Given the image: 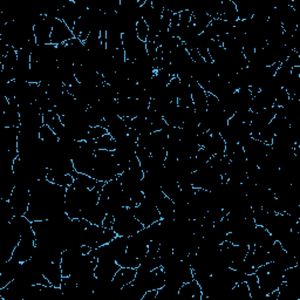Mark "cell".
Here are the masks:
<instances>
[{"label": "cell", "instance_id": "obj_3", "mask_svg": "<svg viewBox=\"0 0 300 300\" xmlns=\"http://www.w3.org/2000/svg\"><path fill=\"white\" fill-rule=\"evenodd\" d=\"M122 42H123L126 60L135 61L147 54L146 42L138 39L136 34V27L129 29V31L122 34Z\"/></svg>", "mask_w": 300, "mask_h": 300}, {"label": "cell", "instance_id": "obj_15", "mask_svg": "<svg viewBox=\"0 0 300 300\" xmlns=\"http://www.w3.org/2000/svg\"><path fill=\"white\" fill-rule=\"evenodd\" d=\"M21 264L23 263H20V261L13 258L5 261L3 271L0 272V289L7 286L12 280H14L15 278L18 277L21 269Z\"/></svg>", "mask_w": 300, "mask_h": 300}, {"label": "cell", "instance_id": "obj_23", "mask_svg": "<svg viewBox=\"0 0 300 300\" xmlns=\"http://www.w3.org/2000/svg\"><path fill=\"white\" fill-rule=\"evenodd\" d=\"M226 143L223 140L222 135L219 133L211 134L209 141L203 147L209 151L211 155H225Z\"/></svg>", "mask_w": 300, "mask_h": 300}, {"label": "cell", "instance_id": "obj_16", "mask_svg": "<svg viewBox=\"0 0 300 300\" xmlns=\"http://www.w3.org/2000/svg\"><path fill=\"white\" fill-rule=\"evenodd\" d=\"M105 122H107V130L108 134L112 135L113 138L115 141L120 140V138L125 137L128 135L129 128L126 126L125 120L120 117L119 115L112 116L109 119H105Z\"/></svg>", "mask_w": 300, "mask_h": 300}, {"label": "cell", "instance_id": "obj_28", "mask_svg": "<svg viewBox=\"0 0 300 300\" xmlns=\"http://www.w3.org/2000/svg\"><path fill=\"white\" fill-rule=\"evenodd\" d=\"M157 209L162 219H175V203L169 197H164L158 203Z\"/></svg>", "mask_w": 300, "mask_h": 300}, {"label": "cell", "instance_id": "obj_10", "mask_svg": "<svg viewBox=\"0 0 300 300\" xmlns=\"http://www.w3.org/2000/svg\"><path fill=\"white\" fill-rule=\"evenodd\" d=\"M56 21L57 18H54V16L39 14V19H38L37 24L33 27L38 45L50 44V34H52L53 25Z\"/></svg>", "mask_w": 300, "mask_h": 300}, {"label": "cell", "instance_id": "obj_29", "mask_svg": "<svg viewBox=\"0 0 300 300\" xmlns=\"http://www.w3.org/2000/svg\"><path fill=\"white\" fill-rule=\"evenodd\" d=\"M146 119L151 125V127H153L154 132H158V130H163V129H166L167 127H168L167 122L164 121V119H163V116L161 115V114L158 112L154 111V109H150V108L148 109L147 115H146Z\"/></svg>", "mask_w": 300, "mask_h": 300}, {"label": "cell", "instance_id": "obj_43", "mask_svg": "<svg viewBox=\"0 0 300 300\" xmlns=\"http://www.w3.org/2000/svg\"><path fill=\"white\" fill-rule=\"evenodd\" d=\"M136 34L141 41L143 42L147 41L148 34H149V27H148V25L143 18L136 23Z\"/></svg>", "mask_w": 300, "mask_h": 300}, {"label": "cell", "instance_id": "obj_47", "mask_svg": "<svg viewBox=\"0 0 300 300\" xmlns=\"http://www.w3.org/2000/svg\"><path fill=\"white\" fill-rule=\"evenodd\" d=\"M286 62L289 63V65L292 67H300V53L295 52V50H292L290 54V57L287 58Z\"/></svg>", "mask_w": 300, "mask_h": 300}, {"label": "cell", "instance_id": "obj_9", "mask_svg": "<svg viewBox=\"0 0 300 300\" xmlns=\"http://www.w3.org/2000/svg\"><path fill=\"white\" fill-rule=\"evenodd\" d=\"M10 205L13 209L15 216H25L28 210L29 202H31V192L27 185H15L13 192L10 197Z\"/></svg>", "mask_w": 300, "mask_h": 300}, {"label": "cell", "instance_id": "obj_20", "mask_svg": "<svg viewBox=\"0 0 300 300\" xmlns=\"http://www.w3.org/2000/svg\"><path fill=\"white\" fill-rule=\"evenodd\" d=\"M122 193H123V189H122L121 182L119 181L117 177H115V179L112 181L105 182L102 188V191H101L100 193V197L107 198V200L116 201V200H119Z\"/></svg>", "mask_w": 300, "mask_h": 300}, {"label": "cell", "instance_id": "obj_36", "mask_svg": "<svg viewBox=\"0 0 300 300\" xmlns=\"http://www.w3.org/2000/svg\"><path fill=\"white\" fill-rule=\"evenodd\" d=\"M291 72H292V67H291L289 63H287L286 61L280 63L279 68L277 69L276 74H274V79H276L277 81L281 84V87H284L285 83L287 82V80L290 79Z\"/></svg>", "mask_w": 300, "mask_h": 300}, {"label": "cell", "instance_id": "obj_33", "mask_svg": "<svg viewBox=\"0 0 300 300\" xmlns=\"http://www.w3.org/2000/svg\"><path fill=\"white\" fill-rule=\"evenodd\" d=\"M116 263L119 264L121 268H132V269H137L141 264V259L136 258L133 255H130L129 252H123L122 255H120L116 258Z\"/></svg>", "mask_w": 300, "mask_h": 300}, {"label": "cell", "instance_id": "obj_12", "mask_svg": "<svg viewBox=\"0 0 300 300\" xmlns=\"http://www.w3.org/2000/svg\"><path fill=\"white\" fill-rule=\"evenodd\" d=\"M121 266L116 263V260L112 259H99L95 268L96 279L103 281L113 280L114 276L119 271Z\"/></svg>", "mask_w": 300, "mask_h": 300}, {"label": "cell", "instance_id": "obj_42", "mask_svg": "<svg viewBox=\"0 0 300 300\" xmlns=\"http://www.w3.org/2000/svg\"><path fill=\"white\" fill-rule=\"evenodd\" d=\"M172 15H174L172 12L167 10V8H164L162 16H161V20H160V33L169 32V27H170Z\"/></svg>", "mask_w": 300, "mask_h": 300}, {"label": "cell", "instance_id": "obj_8", "mask_svg": "<svg viewBox=\"0 0 300 300\" xmlns=\"http://www.w3.org/2000/svg\"><path fill=\"white\" fill-rule=\"evenodd\" d=\"M151 242L150 235L148 232L147 227L136 232V234L128 237V245H127V252L136 257L138 259H142L147 256L149 244Z\"/></svg>", "mask_w": 300, "mask_h": 300}, {"label": "cell", "instance_id": "obj_37", "mask_svg": "<svg viewBox=\"0 0 300 300\" xmlns=\"http://www.w3.org/2000/svg\"><path fill=\"white\" fill-rule=\"evenodd\" d=\"M236 7H237V14H238V20H249L251 19L253 15H255L256 11L253 10V7L251 5H249L246 3H235Z\"/></svg>", "mask_w": 300, "mask_h": 300}, {"label": "cell", "instance_id": "obj_44", "mask_svg": "<svg viewBox=\"0 0 300 300\" xmlns=\"http://www.w3.org/2000/svg\"><path fill=\"white\" fill-rule=\"evenodd\" d=\"M105 134H108V130L103 128V127H101V126L91 127L90 132H88L87 140H98V138L102 137Z\"/></svg>", "mask_w": 300, "mask_h": 300}, {"label": "cell", "instance_id": "obj_18", "mask_svg": "<svg viewBox=\"0 0 300 300\" xmlns=\"http://www.w3.org/2000/svg\"><path fill=\"white\" fill-rule=\"evenodd\" d=\"M202 289L197 280H191L182 285L179 290V298L182 300H202Z\"/></svg>", "mask_w": 300, "mask_h": 300}, {"label": "cell", "instance_id": "obj_34", "mask_svg": "<svg viewBox=\"0 0 300 300\" xmlns=\"http://www.w3.org/2000/svg\"><path fill=\"white\" fill-rule=\"evenodd\" d=\"M100 32H101V29H92V32L90 33V36H88L86 41L83 42L84 46H86V48L90 50V52L104 47V46H102V44H101Z\"/></svg>", "mask_w": 300, "mask_h": 300}, {"label": "cell", "instance_id": "obj_49", "mask_svg": "<svg viewBox=\"0 0 300 300\" xmlns=\"http://www.w3.org/2000/svg\"><path fill=\"white\" fill-rule=\"evenodd\" d=\"M114 221H115V217H114L113 215H111V214H107L103 219V222H102V226L105 227V229H112Z\"/></svg>", "mask_w": 300, "mask_h": 300}, {"label": "cell", "instance_id": "obj_24", "mask_svg": "<svg viewBox=\"0 0 300 300\" xmlns=\"http://www.w3.org/2000/svg\"><path fill=\"white\" fill-rule=\"evenodd\" d=\"M192 21L198 34H202L204 29L211 24L213 18L206 14L205 10H192Z\"/></svg>", "mask_w": 300, "mask_h": 300}, {"label": "cell", "instance_id": "obj_38", "mask_svg": "<svg viewBox=\"0 0 300 300\" xmlns=\"http://www.w3.org/2000/svg\"><path fill=\"white\" fill-rule=\"evenodd\" d=\"M181 86H182L181 80L177 77L172 78L170 80V82L168 83L167 93H168V95L170 96V100L172 101V102L177 103V100H179V95L181 92Z\"/></svg>", "mask_w": 300, "mask_h": 300}, {"label": "cell", "instance_id": "obj_39", "mask_svg": "<svg viewBox=\"0 0 300 300\" xmlns=\"http://www.w3.org/2000/svg\"><path fill=\"white\" fill-rule=\"evenodd\" d=\"M96 141V145H98L99 150H109V151H114L116 149V141L114 140L112 135L105 134L102 137L98 138Z\"/></svg>", "mask_w": 300, "mask_h": 300}, {"label": "cell", "instance_id": "obj_35", "mask_svg": "<svg viewBox=\"0 0 300 300\" xmlns=\"http://www.w3.org/2000/svg\"><path fill=\"white\" fill-rule=\"evenodd\" d=\"M209 54L213 62H218L219 60H222V58L224 57V53H225V49L223 47V44L219 40H213L210 42L209 47Z\"/></svg>", "mask_w": 300, "mask_h": 300}, {"label": "cell", "instance_id": "obj_25", "mask_svg": "<svg viewBox=\"0 0 300 300\" xmlns=\"http://www.w3.org/2000/svg\"><path fill=\"white\" fill-rule=\"evenodd\" d=\"M219 19L227 21V23L231 24H235L236 21H238L237 7H236L235 2H231V0L222 2V12Z\"/></svg>", "mask_w": 300, "mask_h": 300}, {"label": "cell", "instance_id": "obj_32", "mask_svg": "<svg viewBox=\"0 0 300 300\" xmlns=\"http://www.w3.org/2000/svg\"><path fill=\"white\" fill-rule=\"evenodd\" d=\"M74 179V184L79 185V187L81 188H86L88 190H93L95 188V185L98 184V181L93 179L90 175H86V174H81V172H78V171H74L73 174H72Z\"/></svg>", "mask_w": 300, "mask_h": 300}, {"label": "cell", "instance_id": "obj_11", "mask_svg": "<svg viewBox=\"0 0 300 300\" xmlns=\"http://www.w3.org/2000/svg\"><path fill=\"white\" fill-rule=\"evenodd\" d=\"M82 252L81 246L79 248H70L67 249L62 252V258H61V270L63 277L70 276L72 272L77 269L80 261L82 259Z\"/></svg>", "mask_w": 300, "mask_h": 300}, {"label": "cell", "instance_id": "obj_48", "mask_svg": "<svg viewBox=\"0 0 300 300\" xmlns=\"http://www.w3.org/2000/svg\"><path fill=\"white\" fill-rule=\"evenodd\" d=\"M146 49L147 54L153 59V60L157 57V47L155 46V41H146Z\"/></svg>", "mask_w": 300, "mask_h": 300}, {"label": "cell", "instance_id": "obj_7", "mask_svg": "<svg viewBox=\"0 0 300 300\" xmlns=\"http://www.w3.org/2000/svg\"><path fill=\"white\" fill-rule=\"evenodd\" d=\"M36 234L33 229H31L25 232L24 235H21V239L14 249L12 258L20 261V263H25V261L32 258L36 252Z\"/></svg>", "mask_w": 300, "mask_h": 300}, {"label": "cell", "instance_id": "obj_19", "mask_svg": "<svg viewBox=\"0 0 300 300\" xmlns=\"http://www.w3.org/2000/svg\"><path fill=\"white\" fill-rule=\"evenodd\" d=\"M253 95L251 94L250 88L243 87L234 93V101L236 105V112L250 111Z\"/></svg>", "mask_w": 300, "mask_h": 300}, {"label": "cell", "instance_id": "obj_1", "mask_svg": "<svg viewBox=\"0 0 300 300\" xmlns=\"http://www.w3.org/2000/svg\"><path fill=\"white\" fill-rule=\"evenodd\" d=\"M112 229L120 237L128 238L136 232L145 229V226L138 219L135 218L134 215L130 213L129 208H123L115 216Z\"/></svg>", "mask_w": 300, "mask_h": 300}, {"label": "cell", "instance_id": "obj_46", "mask_svg": "<svg viewBox=\"0 0 300 300\" xmlns=\"http://www.w3.org/2000/svg\"><path fill=\"white\" fill-rule=\"evenodd\" d=\"M151 154V157H153L154 161H156V162L160 163V164H164V161H166L167 158V156H168V153H167V150L164 149H158V150H155L153 151V153H150Z\"/></svg>", "mask_w": 300, "mask_h": 300}, {"label": "cell", "instance_id": "obj_22", "mask_svg": "<svg viewBox=\"0 0 300 300\" xmlns=\"http://www.w3.org/2000/svg\"><path fill=\"white\" fill-rule=\"evenodd\" d=\"M135 277H136V269L120 268L119 271L116 272V274L113 278V283L116 287L122 289L125 285L133 283Z\"/></svg>", "mask_w": 300, "mask_h": 300}, {"label": "cell", "instance_id": "obj_2", "mask_svg": "<svg viewBox=\"0 0 300 300\" xmlns=\"http://www.w3.org/2000/svg\"><path fill=\"white\" fill-rule=\"evenodd\" d=\"M192 187L196 189H204L208 191H214L223 183L222 176L215 171L209 164L198 170L193 171L191 175Z\"/></svg>", "mask_w": 300, "mask_h": 300}, {"label": "cell", "instance_id": "obj_13", "mask_svg": "<svg viewBox=\"0 0 300 300\" xmlns=\"http://www.w3.org/2000/svg\"><path fill=\"white\" fill-rule=\"evenodd\" d=\"M61 258H62V253H59V255L53 259L52 263H49L46 268L44 269V276L47 278L48 281L50 283V285L60 287L63 274L61 270Z\"/></svg>", "mask_w": 300, "mask_h": 300}, {"label": "cell", "instance_id": "obj_5", "mask_svg": "<svg viewBox=\"0 0 300 300\" xmlns=\"http://www.w3.org/2000/svg\"><path fill=\"white\" fill-rule=\"evenodd\" d=\"M127 245H128V238L116 236L112 242L104 244L98 249H93V250H94L95 256L98 257V260L99 259L116 260L117 257L127 251Z\"/></svg>", "mask_w": 300, "mask_h": 300}, {"label": "cell", "instance_id": "obj_26", "mask_svg": "<svg viewBox=\"0 0 300 300\" xmlns=\"http://www.w3.org/2000/svg\"><path fill=\"white\" fill-rule=\"evenodd\" d=\"M46 180L50 182V183L61 185V187H66V188L70 187V185L74 183V179L72 175L62 174V172H58L54 170H48V174H47V177H46Z\"/></svg>", "mask_w": 300, "mask_h": 300}, {"label": "cell", "instance_id": "obj_17", "mask_svg": "<svg viewBox=\"0 0 300 300\" xmlns=\"http://www.w3.org/2000/svg\"><path fill=\"white\" fill-rule=\"evenodd\" d=\"M8 107L3 113V127H20L21 117L19 112V104L15 99L8 100Z\"/></svg>", "mask_w": 300, "mask_h": 300}, {"label": "cell", "instance_id": "obj_27", "mask_svg": "<svg viewBox=\"0 0 300 300\" xmlns=\"http://www.w3.org/2000/svg\"><path fill=\"white\" fill-rule=\"evenodd\" d=\"M245 283H246L248 286H249V290H250L251 299H253V300L265 299V294L261 292L259 281H258V277L256 276V273L248 274L246 279H245Z\"/></svg>", "mask_w": 300, "mask_h": 300}, {"label": "cell", "instance_id": "obj_14", "mask_svg": "<svg viewBox=\"0 0 300 300\" xmlns=\"http://www.w3.org/2000/svg\"><path fill=\"white\" fill-rule=\"evenodd\" d=\"M74 39L73 31L63 23V21L57 19L53 25L52 34H50V44L54 46L65 44V42Z\"/></svg>", "mask_w": 300, "mask_h": 300}, {"label": "cell", "instance_id": "obj_4", "mask_svg": "<svg viewBox=\"0 0 300 300\" xmlns=\"http://www.w3.org/2000/svg\"><path fill=\"white\" fill-rule=\"evenodd\" d=\"M88 5L75 2H67L59 7L57 18L65 23L72 31L77 20L87 11Z\"/></svg>", "mask_w": 300, "mask_h": 300}, {"label": "cell", "instance_id": "obj_45", "mask_svg": "<svg viewBox=\"0 0 300 300\" xmlns=\"http://www.w3.org/2000/svg\"><path fill=\"white\" fill-rule=\"evenodd\" d=\"M290 96L287 94V92L285 88H281V90L277 93L276 95V100H274V105L276 107H284V105L289 102Z\"/></svg>", "mask_w": 300, "mask_h": 300}, {"label": "cell", "instance_id": "obj_6", "mask_svg": "<svg viewBox=\"0 0 300 300\" xmlns=\"http://www.w3.org/2000/svg\"><path fill=\"white\" fill-rule=\"evenodd\" d=\"M130 213H132L135 218L138 219L145 227H148L151 224L160 221L161 214L157 209V206L151 204L150 202H148L146 198H143V201L137 204L136 206H133V208H129Z\"/></svg>", "mask_w": 300, "mask_h": 300}, {"label": "cell", "instance_id": "obj_31", "mask_svg": "<svg viewBox=\"0 0 300 300\" xmlns=\"http://www.w3.org/2000/svg\"><path fill=\"white\" fill-rule=\"evenodd\" d=\"M60 289L62 291L63 295H67V297L75 299V295H77V291H78V283L75 281V279L72 276L63 277Z\"/></svg>", "mask_w": 300, "mask_h": 300}, {"label": "cell", "instance_id": "obj_40", "mask_svg": "<svg viewBox=\"0 0 300 300\" xmlns=\"http://www.w3.org/2000/svg\"><path fill=\"white\" fill-rule=\"evenodd\" d=\"M192 18V10H183L180 13V26H179V38L184 34L185 31H187L190 21Z\"/></svg>", "mask_w": 300, "mask_h": 300}, {"label": "cell", "instance_id": "obj_21", "mask_svg": "<svg viewBox=\"0 0 300 300\" xmlns=\"http://www.w3.org/2000/svg\"><path fill=\"white\" fill-rule=\"evenodd\" d=\"M105 214L103 209L101 208L99 204H96L92 208H87V209H82L81 214H80V218L87 219L88 222L92 224H95V225H100L102 226V222L105 217Z\"/></svg>", "mask_w": 300, "mask_h": 300}, {"label": "cell", "instance_id": "obj_41", "mask_svg": "<svg viewBox=\"0 0 300 300\" xmlns=\"http://www.w3.org/2000/svg\"><path fill=\"white\" fill-rule=\"evenodd\" d=\"M274 138V133L272 132V129L270 128V126H266L265 128H263L257 135L255 140H258L260 142L265 143V145H269L271 146L272 145V141Z\"/></svg>", "mask_w": 300, "mask_h": 300}, {"label": "cell", "instance_id": "obj_30", "mask_svg": "<svg viewBox=\"0 0 300 300\" xmlns=\"http://www.w3.org/2000/svg\"><path fill=\"white\" fill-rule=\"evenodd\" d=\"M18 62V52L13 48L8 46V52L4 58H0V66L2 68L0 70H12L14 69V67Z\"/></svg>", "mask_w": 300, "mask_h": 300}]
</instances>
